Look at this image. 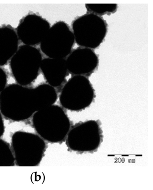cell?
Segmentation results:
<instances>
[{"instance_id": "obj_1", "label": "cell", "mask_w": 153, "mask_h": 190, "mask_svg": "<svg viewBox=\"0 0 153 190\" xmlns=\"http://www.w3.org/2000/svg\"><path fill=\"white\" fill-rule=\"evenodd\" d=\"M0 111L7 119L23 121L36 112L32 89L11 84L0 93Z\"/></svg>"}, {"instance_id": "obj_2", "label": "cell", "mask_w": 153, "mask_h": 190, "mask_svg": "<svg viewBox=\"0 0 153 190\" xmlns=\"http://www.w3.org/2000/svg\"><path fill=\"white\" fill-rule=\"evenodd\" d=\"M32 124L37 134L50 143L63 142L71 129V122L63 108L51 105L35 112Z\"/></svg>"}, {"instance_id": "obj_3", "label": "cell", "mask_w": 153, "mask_h": 190, "mask_svg": "<svg viewBox=\"0 0 153 190\" xmlns=\"http://www.w3.org/2000/svg\"><path fill=\"white\" fill-rule=\"evenodd\" d=\"M12 147L15 164L20 167H35L41 163L46 144L39 136L17 131L12 137Z\"/></svg>"}, {"instance_id": "obj_4", "label": "cell", "mask_w": 153, "mask_h": 190, "mask_svg": "<svg viewBox=\"0 0 153 190\" xmlns=\"http://www.w3.org/2000/svg\"><path fill=\"white\" fill-rule=\"evenodd\" d=\"M72 31L78 45L94 49L103 42L107 34V24L101 16L90 13L73 22Z\"/></svg>"}, {"instance_id": "obj_5", "label": "cell", "mask_w": 153, "mask_h": 190, "mask_svg": "<svg viewBox=\"0 0 153 190\" xmlns=\"http://www.w3.org/2000/svg\"><path fill=\"white\" fill-rule=\"evenodd\" d=\"M95 93L90 80L83 75H74L65 83L60 96L61 105L69 111H82L93 101Z\"/></svg>"}, {"instance_id": "obj_6", "label": "cell", "mask_w": 153, "mask_h": 190, "mask_svg": "<svg viewBox=\"0 0 153 190\" xmlns=\"http://www.w3.org/2000/svg\"><path fill=\"white\" fill-rule=\"evenodd\" d=\"M42 56L38 49L31 46H21L11 58L12 73L18 84L26 86L37 78Z\"/></svg>"}, {"instance_id": "obj_7", "label": "cell", "mask_w": 153, "mask_h": 190, "mask_svg": "<svg viewBox=\"0 0 153 190\" xmlns=\"http://www.w3.org/2000/svg\"><path fill=\"white\" fill-rule=\"evenodd\" d=\"M75 43L74 36L70 27L60 21L50 27L40 43V47L49 58L65 59L72 52Z\"/></svg>"}, {"instance_id": "obj_8", "label": "cell", "mask_w": 153, "mask_h": 190, "mask_svg": "<svg viewBox=\"0 0 153 190\" xmlns=\"http://www.w3.org/2000/svg\"><path fill=\"white\" fill-rule=\"evenodd\" d=\"M102 132L99 124L89 120L75 125L66 136V145L72 150L91 152L97 149L102 143Z\"/></svg>"}, {"instance_id": "obj_9", "label": "cell", "mask_w": 153, "mask_h": 190, "mask_svg": "<svg viewBox=\"0 0 153 190\" xmlns=\"http://www.w3.org/2000/svg\"><path fill=\"white\" fill-rule=\"evenodd\" d=\"M50 27V23L45 19L36 14H30L20 22L16 34L24 45L32 46L41 42Z\"/></svg>"}, {"instance_id": "obj_10", "label": "cell", "mask_w": 153, "mask_h": 190, "mask_svg": "<svg viewBox=\"0 0 153 190\" xmlns=\"http://www.w3.org/2000/svg\"><path fill=\"white\" fill-rule=\"evenodd\" d=\"M66 60L69 72L84 76L94 71L99 63L98 56L93 49L82 47L72 51Z\"/></svg>"}, {"instance_id": "obj_11", "label": "cell", "mask_w": 153, "mask_h": 190, "mask_svg": "<svg viewBox=\"0 0 153 190\" xmlns=\"http://www.w3.org/2000/svg\"><path fill=\"white\" fill-rule=\"evenodd\" d=\"M40 69L48 84L54 88L63 84L68 72L65 59H44Z\"/></svg>"}, {"instance_id": "obj_12", "label": "cell", "mask_w": 153, "mask_h": 190, "mask_svg": "<svg viewBox=\"0 0 153 190\" xmlns=\"http://www.w3.org/2000/svg\"><path fill=\"white\" fill-rule=\"evenodd\" d=\"M19 38L15 30L8 26L0 27V66L5 65L18 49Z\"/></svg>"}, {"instance_id": "obj_13", "label": "cell", "mask_w": 153, "mask_h": 190, "mask_svg": "<svg viewBox=\"0 0 153 190\" xmlns=\"http://www.w3.org/2000/svg\"><path fill=\"white\" fill-rule=\"evenodd\" d=\"M36 111L53 105L58 99V94L54 87L49 84H42L32 89Z\"/></svg>"}, {"instance_id": "obj_14", "label": "cell", "mask_w": 153, "mask_h": 190, "mask_svg": "<svg viewBox=\"0 0 153 190\" xmlns=\"http://www.w3.org/2000/svg\"><path fill=\"white\" fill-rule=\"evenodd\" d=\"M15 159L11 147L5 141L0 139V167L14 166Z\"/></svg>"}, {"instance_id": "obj_15", "label": "cell", "mask_w": 153, "mask_h": 190, "mask_svg": "<svg viewBox=\"0 0 153 190\" xmlns=\"http://www.w3.org/2000/svg\"><path fill=\"white\" fill-rule=\"evenodd\" d=\"M85 6L90 13L100 16L115 12L118 5L117 4H86Z\"/></svg>"}, {"instance_id": "obj_16", "label": "cell", "mask_w": 153, "mask_h": 190, "mask_svg": "<svg viewBox=\"0 0 153 190\" xmlns=\"http://www.w3.org/2000/svg\"><path fill=\"white\" fill-rule=\"evenodd\" d=\"M7 77L5 71L0 67V93L6 87Z\"/></svg>"}, {"instance_id": "obj_17", "label": "cell", "mask_w": 153, "mask_h": 190, "mask_svg": "<svg viewBox=\"0 0 153 190\" xmlns=\"http://www.w3.org/2000/svg\"><path fill=\"white\" fill-rule=\"evenodd\" d=\"M5 132V126L2 113L0 111V137L3 136Z\"/></svg>"}]
</instances>
